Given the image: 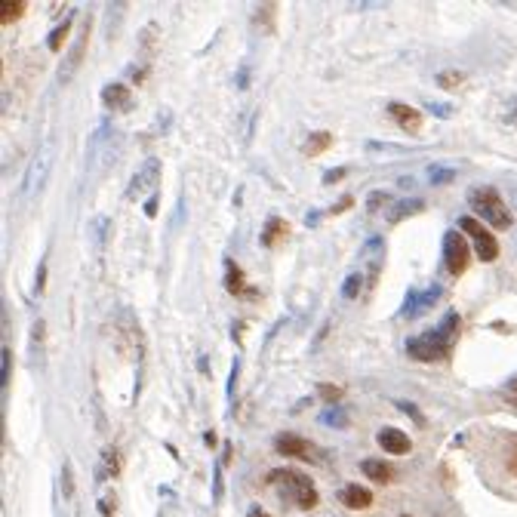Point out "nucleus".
Returning a JSON list of instances; mask_svg holds the SVG:
<instances>
[{"instance_id":"obj_17","label":"nucleus","mask_w":517,"mask_h":517,"mask_svg":"<svg viewBox=\"0 0 517 517\" xmlns=\"http://www.w3.org/2000/svg\"><path fill=\"white\" fill-rule=\"evenodd\" d=\"M422 210H425V201H422V197H403V201H394V207L385 213V219L391 225H397V222H403L407 216L422 213Z\"/></svg>"},{"instance_id":"obj_12","label":"nucleus","mask_w":517,"mask_h":517,"mask_svg":"<svg viewBox=\"0 0 517 517\" xmlns=\"http://www.w3.org/2000/svg\"><path fill=\"white\" fill-rule=\"evenodd\" d=\"M102 105H105L108 111H130V105H132L130 86L121 83V81L105 83V86H102Z\"/></svg>"},{"instance_id":"obj_21","label":"nucleus","mask_w":517,"mask_h":517,"mask_svg":"<svg viewBox=\"0 0 517 517\" xmlns=\"http://www.w3.org/2000/svg\"><path fill=\"white\" fill-rule=\"evenodd\" d=\"M361 290H363V271H351L348 277H345V283H342V299H357L361 296Z\"/></svg>"},{"instance_id":"obj_37","label":"nucleus","mask_w":517,"mask_h":517,"mask_svg":"<svg viewBox=\"0 0 517 517\" xmlns=\"http://www.w3.org/2000/svg\"><path fill=\"white\" fill-rule=\"evenodd\" d=\"M237 373H241V357H234V363H231V379H228V394H234V382H237Z\"/></svg>"},{"instance_id":"obj_19","label":"nucleus","mask_w":517,"mask_h":517,"mask_svg":"<svg viewBox=\"0 0 517 517\" xmlns=\"http://www.w3.org/2000/svg\"><path fill=\"white\" fill-rule=\"evenodd\" d=\"M333 145V136H330L327 130H317V132H311L308 139H305V145H302V151L308 157H317V154H323V151Z\"/></svg>"},{"instance_id":"obj_3","label":"nucleus","mask_w":517,"mask_h":517,"mask_svg":"<svg viewBox=\"0 0 517 517\" xmlns=\"http://www.w3.org/2000/svg\"><path fill=\"white\" fill-rule=\"evenodd\" d=\"M268 483L281 489L283 496H290L293 505L302 508V511H311V508L317 505V489L308 474L293 472V468H274V472L268 474Z\"/></svg>"},{"instance_id":"obj_9","label":"nucleus","mask_w":517,"mask_h":517,"mask_svg":"<svg viewBox=\"0 0 517 517\" xmlns=\"http://www.w3.org/2000/svg\"><path fill=\"white\" fill-rule=\"evenodd\" d=\"M50 161H52V148L46 145V148H41V154H34L31 167L25 170V179H22V197H31V194L37 191V185L43 182L46 170H50Z\"/></svg>"},{"instance_id":"obj_16","label":"nucleus","mask_w":517,"mask_h":517,"mask_svg":"<svg viewBox=\"0 0 517 517\" xmlns=\"http://www.w3.org/2000/svg\"><path fill=\"white\" fill-rule=\"evenodd\" d=\"M287 237H290V222H283L281 216H271L268 222L262 225V237H258V241H262V247L274 250L277 243L287 241Z\"/></svg>"},{"instance_id":"obj_31","label":"nucleus","mask_w":517,"mask_h":517,"mask_svg":"<svg viewBox=\"0 0 517 517\" xmlns=\"http://www.w3.org/2000/svg\"><path fill=\"white\" fill-rule=\"evenodd\" d=\"M0 361H3V391L6 385H10V373H12V351H10V345H3V354H0Z\"/></svg>"},{"instance_id":"obj_20","label":"nucleus","mask_w":517,"mask_h":517,"mask_svg":"<svg viewBox=\"0 0 517 517\" xmlns=\"http://www.w3.org/2000/svg\"><path fill=\"white\" fill-rule=\"evenodd\" d=\"M363 474L369 477V480H376V483H388L391 477H394V468L385 465V462H379V459H363Z\"/></svg>"},{"instance_id":"obj_33","label":"nucleus","mask_w":517,"mask_h":517,"mask_svg":"<svg viewBox=\"0 0 517 517\" xmlns=\"http://www.w3.org/2000/svg\"><path fill=\"white\" fill-rule=\"evenodd\" d=\"M348 176V170L345 167H336V170H327L323 172V185H333V182H342V179Z\"/></svg>"},{"instance_id":"obj_2","label":"nucleus","mask_w":517,"mask_h":517,"mask_svg":"<svg viewBox=\"0 0 517 517\" xmlns=\"http://www.w3.org/2000/svg\"><path fill=\"white\" fill-rule=\"evenodd\" d=\"M468 203H472L474 210V219H480V222L493 225V228H511L514 216L511 210L505 207V201L499 197V191L489 188V185H477V188L468 191Z\"/></svg>"},{"instance_id":"obj_6","label":"nucleus","mask_w":517,"mask_h":517,"mask_svg":"<svg viewBox=\"0 0 517 517\" xmlns=\"http://www.w3.org/2000/svg\"><path fill=\"white\" fill-rule=\"evenodd\" d=\"M274 449L281 456H290V459H302V462H317L321 459V453H317V447L311 440H305L299 434H277L274 437Z\"/></svg>"},{"instance_id":"obj_44","label":"nucleus","mask_w":517,"mask_h":517,"mask_svg":"<svg viewBox=\"0 0 517 517\" xmlns=\"http://www.w3.org/2000/svg\"><path fill=\"white\" fill-rule=\"evenodd\" d=\"M203 440H207V447H210V449L216 447V434H213V431H207V434H203Z\"/></svg>"},{"instance_id":"obj_25","label":"nucleus","mask_w":517,"mask_h":517,"mask_svg":"<svg viewBox=\"0 0 517 517\" xmlns=\"http://www.w3.org/2000/svg\"><path fill=\"white\" fill-rule=\"evenodd\" d=\"M342 394H345V388H342V385H330V382L317 385V397H321V401H327V403H339V401H342Z\"/></svg>"},{"instance_id":"obj_24","label":"nucleus","mask_w":517,"mask_h":517,"mask_svg":"<svg viewBox=\"0 0 517 517\" xmlns=\"http://www.w3.org/2000/svg\"><path fill=\"white\" fill-rule=\"evenodd\" d=\"M456 179V170L453 167H431L428 170V182L431 185H447Z\"/></svg>"},{"instance_id":"obj_38","label":"nucleus","mask_w":517,"mask_h":517,"mask_svg":"<svg viewBox=\"0 0 517 517\" xmlns=\"http://www.w3.org/2000/svg\"><path fill=\"white\" fill-rule=\"evenodd\" d=\"M213 499H216V502L222 499V465L216 468V487H213Z\"/></svg>"},{"instance_id":"obj_41","label":"nucleus","mask_w":517,"mask_h":517,"mask_svg":"<svg viewBox=\"0 0 517 517\" xmlns=\"http://www.w3.org/2000/svg\"><path fill=\"white\" fill-rule=\"evenodd\" d=\"M247 517H271L268 511H265V508H258V505H253V508H250V511H247Z\"/></svg>"},{"instance_id":"obj_27","label":"nucleus","mask_w":517,"mask_h":517,"mask_svg":"<svg viewBox=\"0 0 517 517\" xmlns=\"http://www.w3.org/2000/svg\"><path fill=\"white\" fill-rule=\"evenodd\" d=\"M434 81H437V86H443V90H453V86H459L465 81V74H462V71H440Z\"/></svg>"},{"instance_id":"obj_7","label":"nucleus","mask_w":517,"mask_h":517,"mask_svg":"<svg viewBox=\"0 0 517 517\" xmlns=\"http://www.w3.org/2000/svg\"><path fill=\"white\" fill-rule=\"evenodd\" d=\"M440 293H443V290L437 287V283H431V287H425V290H409L407 302H403V308H401V317H409V321L422 317L425 311H431L437 305Z\"/></svg>"},{"instance_id":"obj_29","label":"nucleus","mask_w":517,"mask_h":517,"mask_svg":"<svg viewBox=\"0 0 517 517\" xmlns=\"http://www.w3.org/2000/svg\"><path fill=\"white\" fill-rule=\"evenodd\" d=\"M62 493H65V499H71L74 496V472H71V462L65 459V465H62Z\"/></svg>"},{"instance_id":"obj_40","label":"nucleus","mask_w":517,"mask_h":517,"mask_svg":"<svg viewBox=\"0 0 517 517\" xmlns=\"http://www.w3.org/2000/svg\"><path fill=\"white\" fill-rule=\"evenodd\" d=\"M428 111H431V114H437V117H449V108H443V105H434V102H428Z\"/></svg>"},{"instance_id":"obj_1","label":"nucleus","mask_w":517,"mask_h":517,"mask_svg":"<svg viewBox=\"0 0 517 517\" xmlns=\"http://www.w3.org/2000/svg\"><path fill=\"white\" fill-rule=\"evenodd\" d=\"M459 330H462V317L459 311H447L443 321L434 330H425L422 336L407 342V354L413 361L422 363H440L453 354V348L459 345Z\"/></svg>"},{"instance_id":"obj_34","label":"nucleus","mask_w":517,"mask_h":517,"mask_svg":"<svg viewBox=\"0 0 517 517\" xmlns=\"http://www.w3.org/2000/svg\"><path fill=\"white\" fill-rule=\"evenodd\" d=\"M354 207V197H342V203H336V207H330L327 213L330 216H339V213H345V210H351Z\"/></svg>"},{"instance_id":"obj_36","label":"nucleus","mask_w":517,"mask_h":517,"mask_svg":"<svg viewBox=\"0 0 517 517\" xmlns=\"http://www.w3.org/2000/svg\"><path fill=\"white\" fill-rule=\"evenodd\" d=\"M157 201H161V197H157V191H154V194L148 197V203H145V216H148V219H154V216H157V207H161Z\"/></svg>"},{"instance_id":"obj_26","label":"nucleus","mask_w":517,"mask_h":517,"mask_svg":"<svg viewBox=\"0 0 517 517\" xmlns=\"http://www.w3.org/2000/svg\"><path fill=\"white\" fill-rule=\"evenodd\" d=\"M388 203H394V197H391V194H385V191H369V197H367L369 213H379V210L388 207Z\"/></svg>"},{"instance_id":"obj_43","label":"nucleus","mask_w":517,"mask_h":517,"mask_svg":"<svg viewBox=\"0 0 517 517\" xmlns=\"http://www.w3.org/2000/svg\"><path fill=\"white\" fill-rule=\"evenodd\" d=\"M247 68H241V74H237V86H241V90H247Z\"/></svg>"},{"instance_id":"obj_23","label":"nucleus","mask_w":517,"mask_h":517,"mask_svg":"<svg viewBox=\"0 0 517 517\" xmlns=\"http://www.w3.org/2000/svg\"><path fill=\"white\" fill-rule=\"evenodd\" d=\"M321 422L323 425H330V428H348V413L339 407H330V409H323L321 413Z\"/></svg>"},{"instance_id":"obj_11","label":"nucleus","mask_w":517,"mask_h":517,"mask_svg":"<svg viewBox=\"0 0 517 517\" xmlns=\"http://www.w3.org/2000/svg\"><path fill=\"white\" fill-rule=\"evenodd\" d=\"M157 172H161V161H157V157L145 161V167L132 176V182H130V188H127L130 201H136V194H142L145 188H157Z\"/></svg>"},{"instance_id":"obj_4","label":"nucleus","mask_w":517,"mask_h":517,"mask_svg":"<svg viewBox=\"0 0 517 517\" xmlns=\"http://www.w3.org/2000/svg\"><path fill=\"white\" fill-rule=\"evenodd\" d=\"M456 225H459V231H465L474 241V250H477V258H480V262H496V258H499V241L493 237V231L483 228L480 219L462 216Z\"/></svg>"},{"instance_id":"obj_14","label":"nucleus","mask_w":517,"mask_h":517,"mask_svg":"<svg viewBox=\"0 0 517 517\" xmlns=\"http://www.w3.org/2000/svg\"><path fill=\"white\" fill-rule=\"evenodd\" d=\"M339 502L345 508H351V511H363V508L373 505V493L367 487H361V483H348V487L339 489Z\"/></svg>"},{"instance_id":"obj_28","label":"nucleus","mask_w":517,"mask_h":517,"mask_svg":"<svg viewBox=\"0 0 517 517\" xmlns=\"http://www.w3.org/2000/svg\"><path fill=\"white\" fill-rule=\"evenodd\" d=\"M43 333H46V321H43V317H37L34 327H31V354H37V351H41Z\"/></svg>"},{"instance_id":"obj_30","label":"nucleus","mask_w":517,"mask_h":517,"mask_svg":"<svg viewBox=\"0 0 517 517\" xmlns=\"http://www.w3.org/2000/svg\"><path fill=\"white\" fill-rule=\"evenodd\" d=\"M105 474H108V477L121 474V459H117L114 449H105Z\"/></svg>"},{"instance_id":"obj_13","label":"nucleus","mask_w":517,"mask_h":517,"mask_svg":"<svg viewBox=\"0 0 517 517\" xmlns=\"http://www.w3.org/2000/svg\"><path fill=\"white\" fill-rule=\"evenodd\" d=\"M376 440H379V447L385 449V453H391V456H407L409 449H413L409 437L403 434V431H397V428H382L379 434H376Z\"/></svg>"},{"instance_id":"obj_8","label":"nucleus","mask_w":517,"mask_h":517,"mask_svg":"<svg viewBox=\"0 0 517 517\" xmlns=\"http://www.w3.org/2000/svg\"><path fill=\"white\" fill-rule=\"evenodd\" d=\"M90 28H92V22L86 19V25L81 28V34H77V41L74 46L68 50V56H65V62L59 65V81L62 83H68L71 77L77 74V68H81V62H83V56H86V46H90Z\"/></svg>"},{"instance_id":"obj_35","label":"nucleus","mask_w":517,"mask_h":517,"mask_svg":"<svg viewBox=\"0 0 517 517\" xmlns=\"http://www.w3.org/2000/svg\"><path fill=\"white\" fill-rule=\"evenodd\" d=\"M43 283H46V265L41 262V265H37V281H34V293L37 296L43 293Z\"/></svg>"},{"instance_id":"obj_18","label":"nucleus","mask_w":517,"mask_h":517,"mask_svg":"<svg viewBox=\"0 0 517 517\" xmlns=\"http://www.w3.org/2000/svg\"><path fill=\"white\" fill-rule=\"evenodd\" d=\"M71 25H74V10H71L68 16H65V22H59L56 28L50 31V37H46V46H50L52 52H59V50H62V43L68 41V34H71Z\"/></svg>"},{"instance_id":"obj_45","label":"nucleus","mask_w":517,"mask_h":517,"mask_svg":"<svg viewBox=\"0 0 517 517\" xmlns=\"http://www.w3.org/2000/svg\"><path fill=\"white\" fill-rule=\"evenodd\" d=\"M511 394H514V397H517V379H514V382H511Z\"/></svg>"},{"instance_id":"obj_22","label":"nucleus","mask_w":517,"mask_h":517,"mask_svg":"<svg viewBox=\"0 0 517 517\" xmlns=\"http://www.w3.org/2000/svg\"><path fill=\"white\" fill-rule=\"evenodd\" d=\"M22 12H25L22 0H6V3H0V25H12Z\"/></svg>"},{"instance_id":"obj_5","label":"nucleus","mask_w":517,"mask_h":517,"mask_svg":"<svg viewBox=\"0 0 517 517\" xmlns=\"http://www.w3.org/2000/svg\"><path fill=\"white\" fill-rule=\"evenodd\" d=\"M468 265H472V247L462 237V231H447L443 234V268L453 277L465 274Z\"/></svg>"},{"instance_id":"obj_39","label":"nucleus","mask_w":517,"mask_h":517,"mask_svg":"<svg viewBox=\"0 0 517 517\" xmlns=\"http://www.w3.org/2000/svg\"><path fill=\"white\" fill-rule=\"evenodd\" d=\"M508 123H511V127H517V96L511 99V105H508V117H505Z\"/></svg>"},{"instance_id":"obj_15","label":"nucleus","mask_w":517,"mask_h":517,"mask_svg":"<svg viewBox=\"0 0 517 517\" xmlns=\"http://www.w3.org/2000/svg\"><path fill=\"white\" fill-rule=\"evenodd\" d=\"M225 290H228L231 296H250V299H256V290L247 287V277H243V271L237 268L231 258H225Z\"/></svg>"},{"instance_id":"obj_32","label":"nucleus","mask_w":517,"mask_h":517,"mask_svg":"<svg viewBox=\"0 0 517 517\" xmlns=\"http://www.w3.org/2000/svg\"><path fill=\"white\" fill-rule=\"evenodd\" d=\"M397 409H403V413H407V416H413V419H416V422H419V425H428V422H425V416H422V413H419V407H416V403H407V401H397Z\"/></svg>"},{"instance_id":"obj_42","label":"nucleus","mask_w":517,"mask_h":517,"mask_svg":"<svg viewBox=\"0 0 517 517\" xmlns=\"http://www.w3.org/2000/svg\"><path fill=\"white\" fill-rule=\"evenodd\" d=\"M321 216L323 213H308V216H305V225H308V228H311V225H317V222H321Z\"/></svg>"},{"instance_id":"obj_10","label":"nucleus","mask_w":517,"mask_h":517,"mask_svg":"<svg viewBox=\"0 0 517 517\" xmlns=\"http://www.w3.org/2000/svg\"><path fill=\"white\" fill-rule=\"evenodd\" d=\"M388 114H391V121H394L397 127L407 130V132H413V136L422 130V111H419V108H413V105L391 102V105H388Z\"/></svg>"}]
</instances>
